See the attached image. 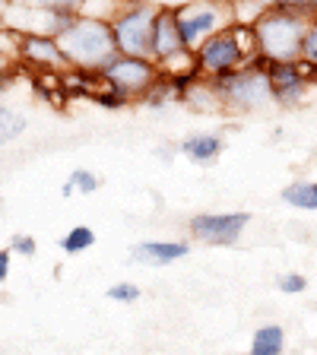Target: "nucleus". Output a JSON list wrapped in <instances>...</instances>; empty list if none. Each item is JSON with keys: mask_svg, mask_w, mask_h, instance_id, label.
Masks as SVG:
<instances>
[{"mask_svg": "<svg viewBox=\"0 0 317 355\" xmlns=\"http://www.w3.org/2000/svg\"><path fill=\"white\" fill-rule=\"evenodd\" d=\"M60 51L67 58L70 70H83V73H102L105 64L114 58V38H111V26L108 22H96V19H83L76 16L67 32L58 38Z\"/></svg>", "mask_w": 317, "mask_h": 355, "instance_id": "1", "label": "nucleus"}, {"mask_svg": "<svg viewBox=\"0 0 317 355\" xmlns=\"http://www.w3.org/2000/svg\"><path fill=\"white\" fill-rule=\"evenodd\" d=\"M308 29V19L289 10H270L264 19L254 26L257 38V54L270 64H289L302 58V38Z\"/></svg>", "mask_w": 317, "mask_h": 355, "instance_id": "2", "label": "nucleus"}, {"mask_svg": "<svg viewBox=\"0 0 317 355\" xmlns=\"http://www.w3.org/2000/svg\"><path fill=\"white\" fill-rule=\"evenodd\" d=\"M209 83H213L225 111H260L264 105L273 102L270 98V80H266V60L260 54L251 64H244L241 70L216 76Z\"/></svg>", "mask_w": 317, "mask_h": 355, "instance_id": "3", "label": "nucleus"}, {"mask_svg": "<svg viewBox=\"0 0 317 355\" xmlns=\"http://www.w3.org/2000/svg\"><path fill=\"white\" fill-rule=\"evenodd\" d=\"M155 13H159V7L153 0H127L124 10L108 22L111 38H114V51L127 54V58H149Z\"/></svg>", "mask_w": 317, "mask_h": 355, "instance_id": "4", "label": "nucleus"}, {"mask_svg": "<svg viewBox=\"0 0 317 355\" xmlns=\"http://www.w3.org/2000/svg\"><path fill=\"white\" fill-rule=\"evenodd\" d=\"M175 16H178V29H181V42H185L187 51H197L207 38H213L216 32L232 26L229 0H197V3H187V7L175 10Z\"/></svg>", "mask_w": 317, "mask_h": 355, "instance_id": "5", "label": "nucleus"}, {"mask_svg": "<svg viewBox=\"0 0 317 355\" xmlns=\"http://www.w3.org/2000/svg\"><path fill=\"white\" fill-rule=\"evenodd\" d=\"M194 54H197V73L203 76V80H216V76L235 73V70H241L244 64L254 60V58H248V51L238 44L232 26L216 32L213 38H207Z\"/></svg>", "mask_w": 317, "mask_h": 355, "instance_id": "6", "label": "nucleus"}, {"mask_svg": "<svg viewBox=\"0 0 317 355\" xmlns=\"http://www.w3.org/2000/svg\"><path fill=\"white\" fill-rule=\"evenodd\" d=\"M102 83L111 89L124 92L127 98H143L149 86L159 80V64L149 58H127V54H114V58L105 64Z\"/></svg>", "mask_w": 317, "mask_h": 355, "instance_id": "7", "label": "nucleus"}, {"mask_svg": "<svg viewBox=\"0 0 317 355\" xmlns=\"http://www.w3.org/2000/svg\"><path fill=\"white\" fill-rule=\"evenodd\" d=\"M266 80H270V98L282 108H295L305 102L308 89L317 83V70L302 60H289V64H270L266 60Z\"/></svg>", "mask_w": 317, "mask_h": 355, "instance_id": "8", "label": "nucleus"}, {"mask_svg": "<svg viewBox=\"0 0 317 355\" xmlns=\"http://www.w3.org/2000/svg\"><path fill=\"white\" fill-rule=\"evenodd\" d=\"M248 225H251V213H197L187 222V232L200 244L232 248V244L241 241Z\"/></svg>", "mask_w": 317, "mask_h": 355, "instance_id": "9", "label": "nucleus"}, {"mask_svg": "<svg viewBox=\"0 0 317 355\" xmlns=\"http://www.w3.org/2000/svg\"><path fill=\"white\" fill-rule=\"evenodd\" d=\"M74 19L76 16L51 13V10H42V7H26V3H10L7 16H3V26L10 32H16L19 38H29V35L60 38Z\"/></svg>", "mask_w": 317, "mask_h": 355, "instance_id": "10", "label": "nucleus"}, {"mask_svg": "<svg viewBox=\"0 0 317 355\" xmlns=\"http://www.w3.org/2000/svg\"><path fill=\"white\" fill-rule=\"evenodd\" d=\"M181 48H185V42H181V29H178L175 10H162V7H159L155 22H153V44H149V58H153L155 64H162V60H169L171 54H178Z\"/></svg>", "mask_w": 317, "mask_h": 355, "instance_id": "11", "label": "nucleus"}, {"mask_svg": "<svg viewBox=\"0 0 317 355\" xmlns=\"http://www.w3.org/2000/svg\"><path fill=\"white\" fill-rule=\"evenodd\" d=\"M19 60H26L29 67H38V70H70L58 38H19Z\"/></svg>", "mask_w": 317, "mask_h": 355, "instance_id": "12", "label": "nucleus"}, {"mask_svg": "<svg viewBox=\"0 0 317 355\" xmlns=\"http://www.w3.org/2000/svg\"><path fill=\"white\" fill-rule=\"evenodd\" d=\"M133 260L143 266H171L191 254L187 241H140L130 248Z\"/></svg>", "mask_w": 317, "mask_h": 355, "instance_id": "13", "label": "nucleus"}, {"mask_svg": "<svg viewBox=\"0 0 317 355\" xmlns=\"http://www.w3.org/2000/svg\"><path fill=\"white\" fill-rule=\"evenodd\" d=\"M181 155L185 159H191V162L197 165H213L216 159L222 155V149H225V143H222L219 133H191V137H185L181 140Z\"/></svg>", "mask_w": 317, "mask_h": 355, "instance_id": "14", "label": "nucleus"}, {"mask_svg": "<svg viewBox=\"0 0 317 355\" xmlns=\"http://www.w3.org/2000/svg\"><path fill=\"white\" fill-rule=\"evenodd\" d=\"M270 10H276V0H229L232 26H248V29H254Z\"/></svg>", "mask_w": 317, "mask_h": 355, "instance_id": "15", "label": "nucleus"}, {"mask_svg": "<svg viewBox=\"0 0 317 355\" xmlns=\"http://www.w3.org/2000/svg\"><path fill=\"white\" fill-rule=\"evenodd\" d=\"M286 352V330L280 324H264L251 336V355H282Z\"/></svg>", "mask_w": 317, "mask_h": 355, "instance_id": "16", "label": "nucleus"}, {"mask_svg": "<svg viewBox=\"0 0 317 355\" xmlns=\"http://www.w3.org/2000/svg\"><path fill=\"white\" fill-rule=\"evenodd\" d=\"M280 200L292 209H305V213H311V209H317L314 181H292V184H286L280 191Z\"/></svg>", "mask_w": 317, "mask_h": 355, "instance_id": "17", "label": "nucleus"}, {"mask_svg": "<svg viewBox=\"0 0 317 355\" xmlns=\"http://www.w3.org/2000/svg\"><path fill=\"white\" fill-rule=\"evenodd\" d=\"M26 127H29V121H26L22 111H16V108H10V105L0 102V146L19 140L22 133H26Z\"/></svg>", "mask_w": 317, "mask_h": 355, "instance_id": "18", "label": "nucleus"}, {"mask_svg": "<svg viewBox=\"0 0 317 355\" xmlns=\"http://www.w3.org/2000/svg\"><path fill=\"white\" fill-rule=\"evenodd\" d=\"M124 3L127 0H83L76 16H83V19H96V22H111L121 10H124Z\"/></svg>", "mask_w": 317, "mask_h": 355, "instance_id": "19", "label": "nucleus"}, {"mask_svg": "<svg viewBox=\"0 0 317 355\" xmlns=\"http://www.w3.org/2000/svg\"><path fill=\"white\" fill-rule=\"evenodd\" d=\"M98 187H102V178H98L96 171L76 168V171H70V178L64 181L60 193H64V197H74V193H96Z\"/></svg>", "mask_w": 317, "mask_h": 355, "instance_id": "20", "label": "nucleus"}, {"mask_svg": "<svg viewBox=\"0 0 317 355\" xmlns=\"http://www.w3.org/2000/svg\"><path fill=\"white\" fill-rule=\"evenodd\" d=\"M92 244H96V232L89 229V225H74V229L60 238L64 254H83V251H89Z\"/></svg>", "mask_w": 317, "mask_h": 355, "instance_id": "21", "label": "nucleus"}, {"mask_svg": "<svg viewBox=\"0 0 317 355\" xmlns=\"http://www.w3.org/2000/svg\"><path fill=\"white\" fill-rule=\"evenodd\" d=\"M13 3H26V7H42V10H51V13L76 16L83 0H13Z\"/></svg>", "mask_w": 317, "mask_h": 355, "instance_id": "22", "label": "nucleus"}, {"mask_svg": "<svg viewBox=\"0 0 317 355\" xmlns=\"http://www.w3.org/2000/svg\"><path fill=\"white\" fill-rule=\"evenodd\" d=\"M140 286L137 282H114V286H108V292H105V298H111V302H121V304H133L140 302Z\"/></svg>", "mask_w": 317, "mask_h": 355, "instance_id": "23", "label": "nucleus"}, {"mask_svg": "<svg viewBox=\"0 0 317 355\" xmlns=\"http://www.w3.org/2000/svg\"><path fill=\"white\" fill-rule=\"evenodd\" d=\"M298 60L317 70V19H308V29H305L302 38V58Z\"/></svg>", "mask_w": 317, "mask_h": 355, "instance_id": "24", "label": "nucleus"}, {"mask_svg": "<svg viewBox=\"0 0 317 355\" xmlns=\"http://www.w3.org/2000/svg\"><path fill=\"white\" fill-rule=\"evenodd\" d=\"M89 98H92V102H98L102 108H124V105L130 102L124 92H118V89H111V86H105V83H102V86H98Z\"/></svg>", "mask_w": 317, "mask_h": 355, "instance_id": "25", "label": "nucleus"}, {"mask_svg": "<svg viewBox=\"0 0 317 355\" xmlns=\"http://www.w3.org/2000/svg\"><path fill=\"white\" fill-rule=\"evenodd\" d=\"M276 288H280L282 295H302V292H308V279L302 273H282L276 279Z\"/></svg>", "mask_w": 317, "mask_h": 355, "instance_id": "26", "label": "nucleus"}, {"mask_svg": "<svg viewBox=\"0 0 317 355\" xmlns=\"http://www.w3.org/2000/svg\"><path fill=\"white\" fill-rule=\"evenodd\" d=\"M280 10H289V13H298L305 19H314L317 16V0H276Z\"/></svg>", "mask_w": 317, "mask_h": 355, "instance_id": "27", "label": "nucleus"}, {"mask_svg": "<svg viewBox=\"0 0 317 355\" xmlns=\"http://www.w3.org/2000/svg\"><path fill=\"white\" fill-rule=\"evenodd\" d=\"M10 251H13L16 257H35V238L19 232V235L10 238Z\"/></svg>", "mask_w": 317, "mask_h": 355, "instance_id": "28", "label": "nucleus"}, {"mask_svg": "<svg viewBox=\"0 0 317 355\" xmlns=\"http://www.w3.org/2000/svg\"><path fill=\"white\" fill-rule=\"evenodd\" d=\"M10 257H13V251H10V248H0V286H3L10 276Z\"/></svg>", "mask_w": 317, "mask_h": 355, "instance_id": "29", "label": "nucleus"}, {"mask_svg": "<svg viewBox=\"0 0 317 355\" xmlns=\"http://www.w3.org/2000/svg\"><path fill=\"white\" fill-rule=\"evenodd\" d=\"M153 3L162 10H181V7H187V3H197V0H153Z\"/></svg>", "mask_w": 317, "mask_h": 355, "instance_id": "30", "label": "nucleus"}, {"mask_svg": "<svg viewBox=\"0 0 317 355\" xmlns=\"http://www.w3.org/2000/svg\"><path fill=\"white\" fill-rule=\"evenodd\" d=\"M10 86H13V70H10V67H0V96H3Z\"/></svg>", "mask_w": 317, "mask_h": 355, "instance_id": "31", "label": "nucleus"}, {"mask_svg": "<svg viewBox=\"0 0 317 355\" xmlns=\"http://www.w3.org/2000/svg\"><path fill=\"white\" fill-rule=\"evenodd\" d=\"M7 10H10V0H0V22H3V16H7Z\"/></svg>", "mask_w": 317, "mask_h": 355, "instance_id": "32", "label": "nucleus"}, {"mask_svg": "<svg viewBox=\"0 0 317 355\" xmlns=\"http://www.w3.org/2000/svg\"><path fill=\"white\" fill-rule=\"evenodd\" d=\"M314 197H317V181H314Z\"/></svg>", "mask_w": 317, "mask_h": 355, "instance_id": "33", "label": "nucleus"}, {"mask_svg": "<svg viewBox=\"0 0 317 355\" xmlns=\"http://www.w3.org/2000/svg\"><path fill=\"white\" fill-rule=\"evenodd\" d=\"M244 355H251V352H244Z\"/></svg>", "mask_w": 317, "mask_h": 355, "instance_id": "34", "label": "nucleus"}, {"mask_svg": "<svg viewBox=\"0 0 317 355\" xmlns=\"http://www.w3.org/2000/svg\"><path fill=\"white\" fill-rule=\"evenodd\" d=\"M10 3H13V0H10Z\"/></svg>", "mask_w": 317, "mask_h": 355, "instance_id": "35", "label": "nucleus"}, {"mask_svg": "<svg viewBox=\"0 0 317 355\" xmlns=\"http://www.w3.org/2000/svg\"><path fill=\"white\" fill-rule=\"evenodd\" d=\"M314 19H317V16H314Z\"/></svg>", "mask_w": 317, "mask_h": 355, "instance_id": "36", "label": "nucleus"}]
</instances>
